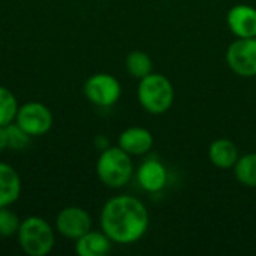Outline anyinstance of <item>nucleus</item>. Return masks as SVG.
<instances>
[{
  "instance_id": "obj_1",
  "label": "nucleus",
  "mask_w": 256,
  "mask_h": 256,
  "mask_svg": "<svg viewBox=\"0 0 256 256\" xmlns=\"http://www.w3.org/2000/svg\"><path fill=\"white\" fill-rule=\"evenodd\" d=\"M150 225L148 210L135 196L118 195L105 202L100 212V228L117 244L141 240Z\"/></svg>"
},
{
  "instance_id": "obj_2",
  "label": "nucleus",
  "mask_w": 256,
  "mask_h": 256,
  "mask_svg": "<svg viewBox=\"0 0 256 256\" xmlns=\"http://www.w3.org/2000/svg\"><path fill=\"white\" fill-rule=\"evenodd\" d=\"M96 174L106 188L120 189L126 186L134 174L130 154L118 146L104 148L96 162Z\"/></svg>"
},
{
  "instance_id": "obj_3",
  "label": "nucleus",
  "mask_w": 256,
  "mask_h": 256,
  "mask_svg": "<svg viewBox=\"0 0 256 256\" xmlns=\"http://www.w3.org/2000/svg\"><path fill=\"white\" fill-rule=\"evenodd\" d=\"M136 96L141 106L147 112L159 116L172 106L176 93L172 82L165 75L152 72L140 80Z\"/></svg>"
},
{
  "instance_id": "obj_4",
  "label": "nucleus",
  "mask_w": 256,
  "mask_h": 256,
  "mask_svg": "<svg viewBox=\"0 0 256 256\" xmlns=\"http://www.w3.org/2000/svg\"><path fill=\"white\" fill-rule=\"evenodd\" d=\"M16 237L20 248L28 256L48 255L56 244L54 230L44 218L39 216L26 218L20 224Z\"/></svg>"
},
{
  "instance_id": "obj_5",
  "label": "nucleus",
  "mask_w": 256,
  "mask_h": 256,
  "mask_svg": "<svg viewBox=\"0 0 256 256\" xmlns=\"http://www.w3.org/2000/svg\"><path fill=\"white\" fill-rule=\"evenodd\" d=\"M84 94L86 98L96 106L108 108L117 104L122 96V86L118 80L105 72L93 74L84 82Z\"/></svg>"
},
{
  "instance_id": "obj_6",
  "label": "nucleus",
  "mask_w": 256,
  "mask_h": 256,
  "mask_svg": "<svg viewBox=\"0 0 256 256\" xmlns=\"http://www.w3.org/2000/svg\"><path fill=\"white\" fill-rule=\"evenodd\" d=\"M226 64L238 76H256V38H237L226 50Z\"/></svg>"
},
{
  "instance_id": "obj_7",
  "label": "nucleus",
  "mask_w": 256,
  "mask_h": 256,
  "mask_svg": "<svg viewBox=\"0 0 256 256\" xmlns=\"http://www.w3.org/2000/svg\"><path fill=\"white\" fill-rule=\"evenodd\" d=\"M15 123L32 138L42 136L52 128V114L40 102H27L18 106Z\"/></svg>"
},
{
  "instance_id": "obj_8",
  "label": "nucleus",
  "mask_w": 256,
  "mask_h": 256,
  "mask_svg": "<svg viewBox=\"0 0 256 256\" xmlns=\"http://www.w3.org/2000/svg\"><path fill=\"white\" fill-rule=\"evenodd\" d=\"M56 230L69 240H78L92 230V218L81 207H66L56 218Z\"/></svg>"
},
{
  "instance_id": "obj_9",
  "label": "nucleus",
  "mask_w": 256,
  "mask_h": 256,
  "mask_svg": "<svg viewBox=\"0 0 256 256\" xmlns=\"http://www.w3.org/2000/svg\"><path fill=\"white\" fill-rule=\"evenodd\" d=\"M226 22L237 38H256V9L249 4H236L226 15Z\"/></svg>"
},
{
  "instance_id": "obj_10",
  "label": "nucleus",
  "mask_w": 256,
  "mask_h": 256,
  "mask_svg": "<svg viewBox=\"0 0 256 256\" xmlns=\"http://www.w3.org/2000/svg\"><path fill=\"white\" fill-rule=\"evenodd\" d=\"M136 178L140 186L148 192V194H156L162 190L168 182V172L164 164L158 159H147L144 160L136 172Z\"/></svg>"
},
{
  "instance_id": "obj_11",
  "label": "nucleus",
  "mask_w": 256,
  "mask_h": 256,
  "mask_svg": "<svg viewBox=\"0 0 256 256\" xmlns=\"http://www.w3.org/2000/svg\"><path fill=\"white\" fill-rule=\"evenodd\" d=\"M153 135L148 129L134 126L124 129L118 136V147L130 156L147 154L153 147Z\"/></svg>"
},
{
  "instance_id": "obj_12",
  "label": "nucleus",
  "mask_w": 256,
  "mask_h": 256,
  "mask_svg": "<svg viewBox=\"0 0 256 256\" xmlns=\"http://www.w3.org/2000/svg\"><path fill=\"white\" fill-rule=\"evenodd\" d=\"M21 195V178L15 168L0 162V207L12 206Z\"/></svg>"
},
{
  "instance_id": "obj_13",
  "label": "nucleus",
  "mask_w": 256,
  "mask_h": 256,
  "mask_svg": "<svg viewBox=\"0 0 256 256\" xmlns=\"http://www.w3.org/2000/svg\"><path fill=\"white\" fill-rule=\"evenodd\" d=\"M111 240L102 231H88L75 243V252L80 256H105L111 250Z\"/></svg>"
},
{
  "instance_id": "obj_14",
  "label": "nucleus",
  "mask_w": 256,
  "mask_h": 256,
  "mask_svg": "<svg viewBox=\"0 0 256 256\" xmlns=\"http://www.w3.org/2000/svg\"><path fill=\"white\" fill-rule=\"evenodd\" d=\"M208 158L214 166L220 170H230V168H234L240 156H238L237 146L231 140L219 138L212 142L208 148Z\"/></svg>"
},
{
  "instance_id": "obj_15",
  "label": "nucleus",
  "mask_w": 256,
  "mask_h": 256,
  "mask_svg": "<svg viewBox=\"0 0 256 256\" xmlns=\"http://www.w3.org/2000/svg\"><path fill=\"white\" fill-rule=\"evenodd\" d=\"M124 64H126V70L129 72V75L134 76L135 80H142L144 76L153 72V62L150 56L141 50L130 51L126 56Z\"/></svg>"
},
{
  "instance_id": "obj_16",
  "label": "nucleus",
  "mask_w": 256,
  "mask_h": 256,
  "mask_svg": "<svg viewBox=\"0 0 256 256\" xmlns=\"http://www.w3.org/2000/svg\"><path fill=\"white\" fill-rule=\"evenodd\" d=\"M236 178L246 188H256V153H248L234 165Z\"/></svg>"
},
{
  "instance_id": "obj_17",
  "label": "nucleus",
  "mask_w": 256,
  "mask_h": 256,
  "mask_svg": "<svg viewBox=\"0 0 256 256\" xmlns=\"http://www.w3.org/2000/svg\"><path fill=\"white\" fill-rule=\"evenodd\" d=\"M16 111L18 102L15 94L9 88L0 86V126L10 124L15 120Z\"/></svg>"
},
{
  "instance_id": "obj_18",
  "label": "nucleus",
  "mask_w": 256,
  "mask_h": 256,
  "mask_svg": "<svg viewBox=\"0 0 256 256\" xmlns=\"http://www.w3.org/2000/svg\"><path fill=\"white\" fill-rule=\"evenodd\" d=\"M20 224L21 220L15 212L8 207H0V237L16 236Z\"/></svg>"
},
{
  "instance_id": "obj_19",
  "label": "nucleus",
  "mask_w": 256,
  "mask_h": 256,
  "mask_svg": "<svg viewBox=\"0 0 256 256\" xmlns=\"http://www.w3.org/2000/svg\"><path fill=\"white\" fill-rule=\"evenodd\" d=\"M8 130V142L12 150H24L30 144V135H27L16 123H10L6 126Z\"/></svg>"
},
{
  "instance_id": "obj_20",
  "label": "nucleus",
  "mask_w": 256,
  "mask_h": 256,
  "mask_svg": "<svg viewBox=\"0 0 256 256\" xmlns=\"http://www.w3.org/2000/svg\"><path fill=\"white\" fill-rule=\"evenodd\" d=\"M9 148V142H8V130L6 126H0V152Z\"/></svg>"
}]
</instances>
